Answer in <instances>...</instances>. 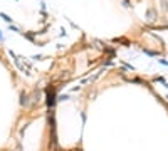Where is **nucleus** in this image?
Returning a JSON list of instances; mask_svg holds the SVG:
<instances>
[{"label":"nucleus","instance_id":"obj_2","mask_svg":"<svg viewBox=\"0 0 168 151\" xmlns=\"http://www.w3.org/2000/svg\"><path fill=\"white\" fill-rule=\"evenodd\" d=\"M0 17H2L3 20H7V22H12V19L9 17V15H7V14H0Z\"/></svg>","mask_w":168,"mask_h":151},{"label":"nucleus","instance_id":"obj_1","mask_svg":"<svg viewBox=\"0 0 168 151\" xmlns=\"http://www.w3.org/2000/svg\"><path fill=\"white\" fill-rule=\"evenodd\" d=\"M146 20H150V22H155V20H157V10L150 9L148 12H146Z\"/></svg>","mask_w":168,"mask_h":151},{"label":"nucleus","instance_id":"obj_4","mask_svg":"<svg viewBox=\"0 0 168 151\" xmlns=\"http://www.w3.org/2000/svg\"><path fill=\"white\" fill-rule=\"evenodd\" d=\"M0 40H3V35H2V32H0Z\"/></svg>","mask_w":168,"mask_h":151},{"label":"nucleus","instance_id":"obj_3","mask_svg":"<svg viewBox=\"0 0 168 151\" xmlns=\"http://www.w3.org/2000/svg\"><path fill=\"white\" fill-rule=\"evenodd\" d=\"M123 5H125V7H129V0H123Z\"/></svg>","mask_w":168,"mask_h":151}]
</instances>
